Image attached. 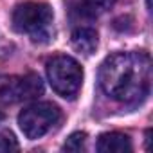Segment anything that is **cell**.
<instances>
[{
    "mask_svg": "<svg viewBox=\"0 0 153 153\" xmlns=\"http://www.w3.org/2000/svg\"><path fill=\"white\" fill-rule=\"evenodd\" d=\"M97 33L90 27H79V29H76L72 33V45L76 51H79L87 56L94 54L96 49H97Z\"/></svg>",
    "mask_w": 153,
    "mask_h": 153,
    "instance_id": "obj_8",
    "label": "cell"
},
{
    "mask_svg": "<svg viewBox=\"0 0 153 153\" xmlns=\"http://www.w3.org/2000/svg\"><path fill=\"white\" fill-rule=\"evenodd\" d=\"M54 13L45 2H24L13 13V25L18 33L29 34L33 42L45 43L52 36Z\"/></svg>",
    "mask_w": 153,
    "mask_h": 153,
    "instance_id": "obj_2",
    "label": "cell"
},
{
    "mask_svg": "<svg viewBox=\"0 0 153 153\" xmlns=\"http://www.w3.org/2000/svg\"><path fill=\"white\" fill-rule=\"evenodd\" d=\"M68 11L76 18L92 20L114 7L115 0H67Z\"/></svg>",
    "mask_w": 153,
    "mask_h": 153,
    "instance_id": "obj_6",
    "label": "cell"
},
{
    "mask_svg": "<svg viewBox=\"0 0 153 153\" xmlns=\"http://www.w3.org/2000/svg\"><path fill=\"white\" fill-rule=\"evenodd\" d=\"M2 119H4V112H2V110H0V121H2Z\"/></svg>",
    "mask_w": 153,
    "mask_h": 153,
    "instance_id": "obj_11",
    "label": "cell"
},
{
    "mask_svg": "<svg viewBox=\"0 0 153 153\" xmlns=\"http://www.w3.org/2000/svg\"><path fill=\"white\" fill-rule=\"evenodd\" d=\"M99 85L114 101L140 105L151 88V59L146 52H115L99 68Z\"/></svg>",
    "mask_w": 153,
    "mask_h": 153,
    "instance_id": "obj_1",
    "label": "cell"
},
{
    "mask_svg": "<svg viewBox=\"0 0 153 153\" xmlns=\"http://www.w3.org/2000/svg\"><path fill=\"white\" fill-rule=\"evenodd\" d=\"M97 151L101 153H128L131 151L130 137L121 131H106L97 139Z\"/></svg>",
    "mask_w": 153,
    "mask_h": 153,
    "instance_id": "obj_7",
    "label": "cell"
},
{
    "mask_svg": "<svg viewBox=\"0 0 153 153\" xmlns=\"http://www.w3.org/2000/svg\"><path fill=\"white\" fill-rule=\"evenodd\" d=\"M16 149H20V144L13 135V131L0 130V151L6 153V151H16Z\"/></svg>",
    "mask_w": 153,
    "mask_h": 153,
    "instance_id": "obj_10",
    "label": "cell"
},
{
    "mask_svg": "<svg viewBox=\"0 0 153 153\" xmlns=\"http://www.w3.org/2000/svg\"><path fill=\"white\" fill-rule=\"evenodd\" d=\"M47 79L58 96L74 99L83 83V68L74 58L59 54L47 61Z\"/></svg>",
    "mask_w": 153,
    "mask_h": 153,
    "instance_id": "obj_3",
    "label": "cell"
},
{
    "mask_svg": "<svg viewBox=\"0 0 153 153\" xmlns=\"http://www.w3.org/2000/svg\"><path fill=\"white\" fill-rule=\"evenodd\" d=\"M61 112L52 103H33L18 115V124L24 135L31 140L47 135L59 121Z\"/></svg>",
    "mask_w": 153,
    "mask_h": 153,
    "instance_id": "obj_4",
    "label": "cell"
},
{
    "mask_svg": "<svg viewBox=\"0 0 153 153\" xmlns=\"http://www.w3.org/2000/svg\"><path fill=\"white\" fill-rule=\"evenodd\" d=\"M43 94V81L36 74H25L9 78L0 87V97L7 103H20L31 101Z\"/></svg>",
    "mask_w": 153,
    "mask_h": 153,
    "instance_id": "obj_5",
    "label": "cell"
},
{
    "mask_svg": "<svg viewBox=\"0 0 153 153\" xmlns=\"http://www.w3.org/2000/svg\"><path fill=\"white\" fill-rule=\"evenodd\" d=\"M85 144H87V133L85 131H76L67 139V142L63 144V149L79 153V151H85Z\"/></svg>",
    "mask_w": 153,
    "mask_h": 153,
    "instance_id": "obj_9",
    "label": "cell"
}]
</instances>
